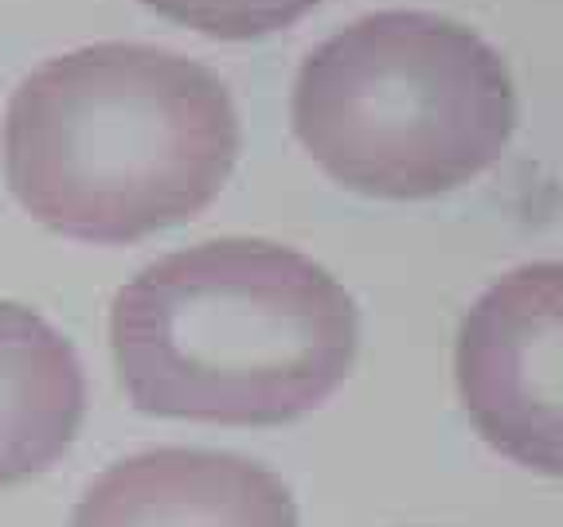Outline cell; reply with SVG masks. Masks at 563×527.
<instances>
[{"label": "cell", "mask_w": 563, "mask_h": 527, "mask_svg": "<svg viewBox=\"0 0 563 527\" xmlns=\"http://www.w3.org/2000/svg\"><path fill=\"white\" fill-rule=\"evenodd\" d=\"M110 344L137 411L282 426L344 383L361 316L313 258L263 238H216L122 285Z\"/></svg>", "instance_id": "1"}, {"label": "cell", "mask_w": 563, "mask_h": 527, "mask_svg": "<svg viewBox=\"0 0 563 527\" xmlns=\"http://www.w3.org/2000/svg\"><path fill=\"white\" fill-rule=\"evenodd\" d=\"M239 157L220 75L153 44H95L32 70L4 117V168L44 227L133 243L208 208Z\"/></svg>", "instance_id": "2"}, {"label": "cell", "mask_w": 563, "mask_h": 527, "mask_svg": "<svg viewBox=\"0 0 563 527\" xmlns=\"http://www.w3.org/2000/svg\"><path fill=\"white\" fill-rule=\"evenodd\" d=\"M294 133L333 180L387 200L470 184L501 157L517 94L497 47L434 12H372L309 52Z\"/></svg>", "instance_id": "3"}, {"label": "cell", "mask_w": 563, "mask_h": 527, "mask_svg": "<svg viewBox=\"0 0 563 527\" xmlns=\"http://www.w3.org/2000/svg\"><path fill=\"white\" fill-rule=\"evenodd\" d=\"M454 368L477 434L517 466L563 476V262L493 281L462 321Z\"/></svg>", "instance_id": "4"}, {"label": "cell", "mask_w": 563, "mask_h": 527, "mask_svg": "<svg viewBox=\"0 0 563 527\" xmlns=\"http://www.w3.org/2000/svg\"><path fill=\"white\" fill-rule=\"evenodd\" d=\"M70 527H298L290 489L239 453L153 449L110 466Z\"/></svg>", "instance_id": "5"}, {"label": "cell", "mask_w": 563, "mask_h": 527, "mask_svg": "<svg viewBox=\"0 0 563 527\" xmlns=\"http://www.w3.org/2000/svg\"><path fill=\"white\" fill-rule=\"evenodd\" d=\"M87 411L82 363L44 316L0 301V489L44 473Z\"/></svg>", "instance_id": "6"}, {"label": "cell", "mask_w": 563, "mask_h": 527, "mask_svg": "<svg viewBox=\"0 0 563 527\" xmlns=\"http://www.w3.org/2000/svg\"><path fill=\"white\" fill-rule=\"evenodd\" d=\"M145 4L196 32L220 40H255L306 16L317 0H145Z\"/></svg>", "instance_id": "7"}]
</instances>
